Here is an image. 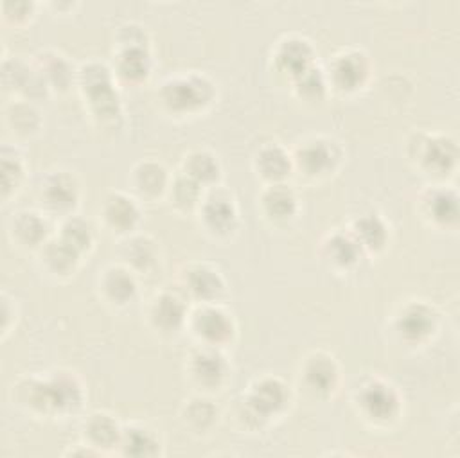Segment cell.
<instances>
[{"label":"cell","instance_id":"cell-1","mask_svg":"<svg viewBox=\"0 0 460 458\" xmlns=\"http://www.w3.org/2000/svg\"><path fill=\"white\" fill-rule=\"evenodd\" d=\"M87 76H88L87 88L88 92H90L92 101L97 104V112L99 113L115 112L117 97H115L112 87H110L106 69H103V67H96V69L88 70Z\"/></svg>","mask_w":460,"mask_h":458},{"label":"cell","instance_id":"cell-2","mask_svg":"<svg viewBox=\"0 0 460 458\" xmlns=\"http://www.w3.org/2000/svg\"><path fill=\"white\" fill-rule=\"evenodd\" d=\"M284 399H286V395H284V389H282L281 383L270 379L257 386V390L252 395V407L257 414L261 411L263 415H268L272 411L279 410Z\"/></svg>","mask_w":460,"mask_h":458},{"label":"cell","instance_id":"cell-3","mask_svg":"<svg viewBox=\"0 0 460 458\" xmlns=\"http://www.w3.org/2000/svg\"><path fill=\"white\" fill-rule=\"evenodd\" d=\"M365 407L369 410V414L376 419H386L392 417L397 407V399H395L394 392L391 389H386L383 385L370 386L365 393Z\"/></svg>","mask_w":460,"mask_h":458},{"label":"cell","instance_id":"cell-4","mask_svg":"<svg viewBox=\"0 0 460 458\" xmlns=\"http://www.w3.org/2000/svg\"><path fill=\"white\" fill-rule=\"evenodd\" d=\"M205 85L204 83H192V81H182L171 85L167 90V101L176 108H191L196 104L204 103L205 95Z\"/></svg>","mask_w":460,"mask_h":458},{"label":"cell","instance_id":"cell-5","mask_svg":"<svg viewBox=\"0 0 460 458\" xmlns=\"http://www.w3.org/2000/svg\"><path fill=\"white\" fill-rule=\"evenodd\" d=\"M401 327H403L404 334L410 338H419L426 334L432 327L430 313L426 311L425 307H412L410 311L404 313L403 320H401Z\"/></svg>","mask_w":460,"mask_h":458},{"label":"cell","instance_id":"cell-6","mask_svg":"<svg viewBox=\"0 0 460 458\" xmlns=\"http://www.w3.org/2000/svg\"><path fill=\"white\" fill-rule=\"evenodd\" d=\"M153 441L146 430H131L124 436V450L130 455H155L158 453V445Z\"/></svg>","mask_w":460,"mask_h":458},{"label":"cell","instance_id":"cell-7","mask_svg":"<svg viewBox=\"0 0 460 458\" xmlns=\"http://www.w3.org/2000/svg\"><path fill=\"white\" fill-rule=\"evenodd\" d=\"M229 320L220 311H207L200 318V331L207 338L220 342L223 338L229 336Z\"/></svg>","mask_w":460,"mask_h":458},{"label":"cell","instance_id":"cell-8","mask_svg":"<svg viewBox=\"0 0 460 458\" xmlns=\"http://www.w3.org/2000/svg\"><path fill=\"white\" fill-rule=\"evenodd\" d=\"M90 436L96 445H112L117 441V426L106 415H97L90 423Z\"/></svg>","mask_w":460,"mask_h":458},{"label":"cell","instance_id":"cell-9","mask_svg":"<svg viewBox=\"0 0 460 458\" xmlns=\"http://www.w3.org/2000/svg\"><path fill=\"white\" fill-rule=\"evenodd\" d=\"M363 72L365 69L361 67V61L358 58L347 56L343 58L338 63V67H336V79H338L342 87H354L361 79V74Z\"/></svg>","mask_w":460,"mask_h":458},{"label":"cell","instance_id":"cell-10","mask_svg":"<svg viewBox=\"0 0 460 458\" xmlns=\"http://www.w3.org/2000/svg\"><path fill=\"white\" fill-rule=\"evenodd\" d=\"M261 165H263V171H265L268 177H281V174L286 173L288 162L286 156L281 149L277 147H270L266 149L263 155H261Z\"/></svg>","mask_w":460,"mask_h":458},{"label":"cell","instance_id":"cell-11","mask_svg":"<svg viewBox=\"0 0 460 458\" xmlns=\"http://www.w3.org/2000/svg\"><path fill=\"white\" fill-rule=\"evenodd\" d=\"M156 318L162 325H176L182 318V306L176 298L173 297H164L161 300V304L156 306Z\"/></svg>","mask_w":460,"mask_h":458},{"label":"cell","instance_id":"cell-12","mask_svg":"<svg viewBox=\"0 0 460 458\" xmlns=\"http://www.w3.org/2000/svg\"><path fill=\"white\" fill-rule=\"evenodd\" d=\"M281 60L284 61V65L290 67V69L299 70V72H306V63H308L309 60V52L304 44L293 42V44L284 49Z\"/></svg>","mask_w":460,"mask_h":458},{"label":"cell","instance_id":"cell-13","mask_svg":"<svg viewBox=\"0 0 460 458\" xmlns=\"http://www.w3.org/2000/svg\"><path fill=\"white\" fill-rule=\"evenodd\" d=\"M137 216L133 204L126 198H115L108 207V218L115 225H130Z\"/></svg>","mask_w":460,"mask_h":458},{"label":"cell","instance_id":"cell-14","mask_svg":"<svg viewBox=\"0 0 460 458\" xmlns=\"http://www.w3.org/2000/svg\"><path fill=\"white\" fill-rule=\"evenodd\" d=\"M302 161H304V165L309 171L317 173V171H320V169H324L329 164V152L322 144H315V146L306 149L304 155H302Z\"/></svg>","mask_w":460,"mask_h":458},{"label":"cell","instance_id":"cell-15","mask_svg":"<svg viewBox=\"0 0 460 458\" xmlns=\"http://www.w3.org/2000/svg\"><path fill=\"white\" fill-rule=\"evenodd\" d=\"M333 367L327 361H315L308 370L309 381L315 389H327L329 383H333Z\"/></svg>","mask_w":460,"mask_h":458},{"label":"cell","instance_id":"cell-16","mask_svg":"<svg viewBox=\"0 0 460 458\" xmlns=\"http://www.w3.org/2000/svg\"><path fill=\"white\" fill-rule=\"evenodd\" d=\"M207 218L214 227H225L232 220V208L222 199H216L207 207Z\"/></svg>","mask_w":460,"mask_h":458},{"label":"cell","instance_id":"cell-17","mask_svg":"<svg viewBox=\"0 0 460 458\" xmlns=\"http://www.w3.org/2000/svg\"><path fill=\"white\" fill-rule=\"evenodd\" d=\"M198 374L204 381H216L222 376V363L216 356H202L198 361Z\"/></svg>","mask_w":460,"mask_h":458},{"label":"cell","instance_id":"cell-18","mask_svg":"<svg viewBox=\"0 0 460 458\" xmlns=\"http://www.w3.org/2000/svg\"><path fill=\"white\" fill-rule=\"evenodd\" d=\"M108 288L113 297L126 298L131 293V290H133V282H131L130 277L124 275L122 272H115L108 279Z\"/></svg>","mask_w":460,"mask_h":458},{"label":"cell","instance_id":"cell-19","mask_svg":"<svg viewBox=\"0 0 460 458\" xmlns=\"http://www.w3.org/2000/svg\"><path fill=\"white\" fill-rule=\"evenodd\" d=\"M428 156H430V162L434 165L446 167V165L455 158V153H450V146L446 144V140H438V142H434L430 146Z\"/></svg>","mask_w":460,"mask_h":458},{"label":"cell","instance_id":"cell-20","mask_svg":"<svg viewBox=\"0 0 460 458\" xmlns=\"http://www.w3.org/2000/svg\"><path fill=\"white\" fill-rule=\"evenodd\" d=\"M65 241L69 243L70 247H74L76 250L81 247H85L88 243V229L78 221L74 223H69L65 229Z\"/></svg>","mask_w":460,"mask_h":458},{"label":"cell","instance_id":"cell-21","mask_svg":"<svg viewBox=\"0 0 460 458\" xmlns=\"http://www.w3.org/2000/svg\"><path fill=\"white\" fill-rule=\"evenodd\" d=\"M191 173L196 178H202V180H207V178H213L216 174V164L213 162V158L208 155H196L192 158L191 165Z\"/></svg>","mask_w":460,"mask_h":458},{"label":"cell","instance_id":"cell-22","mask_svg":"<svg viewBox=\"0 0 460 458\" xmlns=\"http://www.w3.org/2000/svg\"><path fill=\"white\" fill-rule=\"evenodd\" d=\"M192 288L200 295H214L217 291V277L211 272H198L192 281Z\"/></svg>","mask_w":460,"mask_h":458},{"label":"cell","instance_id":"cell-23","mask_svg":"<svg viewBox=\"0 0 460 458\" xmlns=\"http://www.w3.org/2000/svg\"><path fill=\"white\" fill-rule=\"evenodd\" d=\"M52 202H56L60 205L70 204V198L74 196V189L70 186V182H65L63 178H56V182L52 183L51 190H49Z\"/></svg>","mask_w":460,"mask_h":458},{"label":"cell","instance_id":"cell-24","mask_svg":"<svg viewBox=\"0 0 460 458\" xmlns=\"http://www.w3.org/2000/svg\"><path fill=\"white\" fill-rule=\"evenodd\" d=\"M268 202H270V207H272V212H275L279 216H284V214L290 212L293 198H291L290 193H286V190L277 189V190H272Z\"/></svg>","mask_w":460,"mask_h":458},{"label":"cell","instance_id":"cell-25","mask_svg":"<svg viewBox=\"0 0 460 458\" xmlns=\"http://www.w3.org/2000/svg\"><path fill=\"white\" fill-rule=\"evenodd\" d=\"M361 234H369V245H378L383 241V227L376 220H365L361 223Z\"/></svg>","mask_w":460,"mask_h":458}]
</instances>
